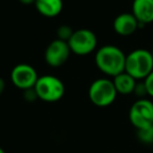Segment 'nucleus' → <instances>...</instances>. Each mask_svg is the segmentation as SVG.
Wrapping results in <instances>:
<instances>
[{
  "mask_svg": "<svg viewBox=\"0 0 153 153\" xmlns=\"http://www.w3.org/2000/svg\"><path fill=\"white\" fill-rule=\"evenodd\" d=\"M152 70L153 58L151 51L137 48L126 55L125 71L135 80H145Z\"/></svg>",
  "mask_w": 153,
  "mask_h": 153,
  "instance_id": "nucleus-2",
  "label": "nucleus"
},
{
  "mask_svg": "<svg viewBox=\"0 0 153 153\" xmlns=\"http://www.w3.org/2000/svg\"><path fill=\"white\" fill-rule=\"evenodd\" d=\"M140 27V22L132 13H122L113 21V30L117 35L128 37L133 35Z\"/></svg>",
  "mask_w": 153,
  "mask_h": 153,
  "instance_id": "nucleus-9",
  "label": "nucleus"
},
{
  "mask_svg": "<svg viewBox=\"0 0 153 153\" xmlns=\"http://www.w3.org/2000/svg\"><path fill=\"white\" fill-rule=\"evenodd\" d=\"M96 65L100 71L106 76H112L125 71L126 55L115 45H104L96 53Z\"/></svg>",
  "mask_w": 153,
  "mask_h": 153,
  "instance_id": "nucleus-1",
  "label": "nucleus"
},
{
  "mask_svg": "<svg viewBox=\"0 0 153 153\" xmlns=\"http://www.w3.org/2000/svg\"><path fill=\"white\" fill-rule=\"evenodd\" d=\"M4 89H5V81L2 78H0V94H3Z\"/></svg>",
  "mask_w": 153,
  "mask_h": 153,
  "instance_id": "nucleus-18",
  "label": "nucleus"
},
{
  "mask_svg": "<svg viewBox=\"0 0 153 153\" xmlns=\"http://www.w3.org/2000/svg\"><path fill=\"white\" fill-rule=\"evenodd\" d=\"M117 96L112 80L101 78L91 83L88 90L90 102L98 107H107L115 101Z\"/></svg>",
  "mask_w": 153,
  "mask_h": 153,
  "instance_id": "nucleus-4",
  "label": "nucleus"
},
{
  "mask_svg": "<svg viewBox=\"0 0 153 153\" xmlns=\"http://www.w3.org/2000/svg\"><path fill=\"white\" fill-rule=\"evenodd\" d=\"M145 84V87H146L147 90V94L151 98H153V70L150 72L148 76H147L146 79L143 80Z\"/></svg>",
  "mask_w": 153,
  "mask_h": 153,
  "instance_id": "nucleus-15",
  "label": "nucleus"
},
{
  "mask_svg": "<svg viewBox=\"0 0 153 153\" xmlns=\"http://www.w3.org/2000/svg\"><path fill=\"white\" fill-rule=\"evenodd\" d=\"M70 53L71 51L67 42L55 39L45 49L44 59L45 62L51 67H60L66 63Z\"/></svg>",
  "mask_w": 153,
  "mask_h": 153,
  "instance_id": "nucleus-8",
  "label": "nucleus"
},
{
  "mask_svg": "<svg viewBox=\"0 0 153 153\" xmlns=\"http://www.w3.org/2000/svg\"><path fill=\"white\" fill-rule=\"evenodd\" d=\"M67 43L71 53L78 56H86L97 48L98 39L92 30L81 28L74 30Z\"/></svg>",
  "mask_w": 153,
  "mask_h": 153,
  "instance_id": "nucleus-6",
  "label": "nucleus"
},
{
  "mask_svg": "<svg viewBox=\"0 0 153 153\" xmlns=\"http://www.w3.org/2000/svg\"><path fill=\"white\" fill-rule=\"evenodd\" d=\"M151 53H152V58H153V48H152V51H151Z\"/></svg>",
  "mask_w": 153,
  "mask_h": 153,
  "instance_id": "nucleus-21",
  "label": "nucleus"
},
{
  "mask_svg": "<svg viewBox=\"0 0 153 153\" xmlns=\"http://www.w3.org/2000/svg\"><path fill=\"white\" fill-rule=\"evenodd\" d=\"M74 30H72V28L70 27L67 24H63V25L59 26L57 30V39L62 41H65L68 42L70 38H71L72 34H74Z\"/></svg>",
  "mask_w": 153,
  "mask_h": 153,
  "instance_id": "nucleus-14",
  "label": "nucleus"
},
{
  "mask_svg": "<svg viewBox=\"0 0 153 153\" xmlns=\"http://www.w3.org/2000/svg\"><path fill=\"white\" fill-rule=\"evenodd\" d=\"M133 94H135L137 97H140V99H143L145 96H148V94H147V90H146V87H145L144 82L136 83L135 89H134Z\"/></svg>",
  "mask_w": 153,
  "mask_h": 153,
  "instance_id": "nucleus-16",
  "label": "nucleus"
},
{
  "mask_svg": "<svg viewBox=\"0 0 153 153\" xmlns=\"http://www.w3.org/2000/svg\"><path fill=\"white\" fill-rule=\"evenodd\" d=\"M24 99L28 102H33V101L37 100L38 99V96H37L36 91H35L34 88L32 89H27V90H24Z\"/></svg>",
  "mask_w": 153,
  "mask_h": 153,
  "instance_id": "nucleus-17",
  "label": "nucleus"
},
{
  "mask_svg": "<svg viewBox=\"0 0 153 153\" xmlns=\"http://www.w3.org/2000/svg\"><path fill=\"white\" fill-rule=\"evenodd\" d=\"M34 89L38 99L47 103L58 102L65 94V86L63 82L59 78L51 74L39 76Z\"/></svg>",
  "mask_w": 153,
  "mask_h": 153,
  "instance_id": "nucleus-3",
  "label": "nucleus"
},
{
  "mask_svg": "<svg viewBox=\"0 0 153 153\" xmlns=\"http://www.w3.org/2000/svg\"><path fill=\"white\" fill-rule=\"evenodd\" d=\"M137 138L140 143L145 145L153 144V124L145 129L137 130Z\"/></svg>",
  "mask_w": 153,
  "mask_h": 153,
  "instance_id": "nucleus-13",
  "label": "nucleus"
},
{
  "mask_svg": "<svg viewBox=\"0 0 153 153\" xmlns=\"http://www.w3.org/2000/svg\"><path fill=\"white\" fill-rule=\"evenodd\" d=\"M0 153H5V151L3 150V149L1 148V147H0Z\"/></svg>",
  "mask_w": 153,
  "mask_h": 153,
  "instance_id": "nucleus-20",
  "label": "nucleus"
},
{
  "mask_svg": "<svg viewBox=\"0 0 153 153\" xmlns=\"http://www.w3.org/2000/svg\"><path fill=\"white\" fill-rule=\"evenodd\" d=\"M34 4L37 11L47 18L57 17L63 9L62 0H36Z\"/></svg>",
  "mask_w": 153,
  "mask_h": 153,
  "instance_id": "nucleus-12",
  "label": "nucleus"
},
{
  "mask_svg": "<svg viewBox=\"0 0 153 153\" xmlns=\"http://www.w3.org/2000/svg\"><path fill=\"white\" fill-rule=\"evenodd\" d=\"M129 121L136 130L145 129L153 124V102L146 98L138 99L129 110Z\"/></svg>",
  "mask_w": 153,
  "mask_h": 153,
  "instance_id": "nucleus-5",
  "label": "nucleus"
},
{
  "mask_svg": "<svg viewBox=\"0 0 153 153\" xmlns=\"http://www.w3.org/2000/svg\"><path fill=\"white\" fill-rule=\"evenodd\" d=\"M136 81L137 80H135L133 76H131L126 71L117 74L112 79L117 94H123V96H128V94H133L136 83H137Z\"/></svg>",
  "mask_w": 153,
  "mask_h": 153,
  "instance_id": "nucleus-11",
  "label": "nucleus"
},
{
  "mask_svg": "<svg viewBox=\"0 0 153 153\" xmlns=\"http://www.w3.org/2000/svg\"><path fill=\"white\" fill-rule=\"evenodd\" d=\"M131 13L140 22V26L152 23L153 0H133Z\"/></svg>",
  "mask_w": 153,
  "mask_h": 153,
  "instance_id": "nucleus-10",
  "label": "nucleus"
},
{
  "mask_svg": "<svg viewBox=\"0 0 153 153\" xmlns=\"http://www.w3.org/2000/svg\"><path fill=\"white\" fill-rule=\"evenodd\" d=\"M39 79L36 69L30 64H18L12 69L11 81L14 86L19 89L27 90L35 87Z\"/></svg>",
  "mask_w": 153,
  "mask_h": 153,
  "instance_id": "nucleus-7",
  "label": "nucleus"
},
{
  "mask_svg": "<svg viewBox=\"0 0 153 153\" xmlns=\"http://www.w3.org/2000/svg\"><path fill=\"white\" fill-rule=\"evenodd\" d=\"M19 1L22 3V4L30 5V4H34L35 1H36V0H19Z\"/></svg>",
  "mask_w": 153,
  "mask_h": 153,
  "instance_id": "nucleus-19",
  "label": "nucleus"
}]
</instances>
